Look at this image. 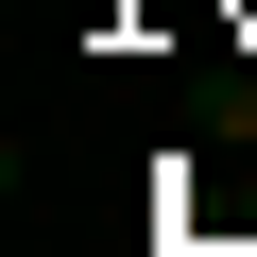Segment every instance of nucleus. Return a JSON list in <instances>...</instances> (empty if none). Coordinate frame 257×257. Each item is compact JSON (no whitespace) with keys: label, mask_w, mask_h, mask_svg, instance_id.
Returning a JSON list of instances; mask_svg holds the SVG:
<instances>
[]
</instances>
